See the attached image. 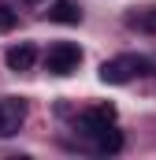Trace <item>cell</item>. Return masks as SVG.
Returning a JSON list of instances; mask_svg holds the SVG:
<instances>
[{
    "label": "cell",
    "mask_w": 156,
    "mask_h": 160,
    "mask_svg": "<svg viewBox=\"0 0 156 160\" xmlns=\"http://www.w3.org/2000/svg\"><path fill=\"white\" fill-rule=\"evenodd\" d=\"M138 75H153V60H145V56H115V60L100 63V82H108V86H123V82L138 78Z\"/></svg>",
    "instance_id": "6da1fadb"
},
{
    "label": "cell",
    "mask_w": 156,
    "mask_h": 160,
    "mask_svg": "<svg viewBox=\"0 0 156 160\" xmlns=\"http://www.w3.org/2000/svg\"><path fill=\"white\" fill-rule=\"evenodd\" d=\"M78 63H82V48H78L75 41H56V45H48V56H45L48 75H71V71H78Z\"/></svg>",
    "instance_id": "7a4b0ae2"
},
{
    "label": "cell",
    "mask_w": 156,
    "mask_h": 160,
    "mask_svg": "<svg viewBox=\"0 0 156 160\" xmlns=\"http://www.w3.org/2000/svg\"><path fill=\"white\" fill-rule=\"evenodd\" d=\"M26 123V101L22 97H0V138L19 134Z\"/></svg>",
    "instance_id": "3957f363"
},
{
    "label": "cell",
    "mask_w": 156,
    "mask_h": 160,
    "mask_svg": "<svg viewBox=\"0 0 156 160\" xmlns=\"http://www.w3.org/2000/svg\"><path fill=\"white\" fill-rule=\"evenodd\" d=\"M112 123H115V108H112V104H97V108H85V112H82L78 130L93 138L97 130H104V127H112Z\"/></svg>",
    "instance_id": "277c9868"
},
{
    "label": "cell",
    "mask_w": 156,
    "mask_h": 160,
    "mask_svg": "<svg viewBox=\"0 0 156 160\" xmlns=\"http://www.w3.org/2000/svg\"><path fill=\"white\" fill-rule=\"evenodd\" d=\"M34 60H37V48L30 45V41H19V45H11L7 52H4V63H7V71H30L34 67Z\"/></svg>",
    "instance_id": "5b68a950"
},
{
    "label": "cell",
    "mask_w": 156,
    "mask_h": 160,
    "mask_svg": "<svg viewBox=\"0 0 156 160\" xmlns=\"http://www.w3.org/2000/svg\"><path fill=\"white\" fill-rule=\"evenodd\" d=\"M48 19H52V22H63V26H78V22H82V11H78L75 0H56V4L48 8Z\"/></svg>",
    "instance_id": "8992f818"
},
{
    "label": "cell",
    "mask_w": 156,
    "mask_h": 160,
    "mask_svg": "<svg viewBox=\"0 0 156 160\" xmlns=\"http://www.w3.org/2000/svg\"><path fill=\"white\" fill-rule=\"evenodd\" d=\"M93 142H97V153H119V149H123V134H119L115 127L97 130V134H93Z\"/></svg>",
    "instance_id": "52a82bcc"
},
{
    "label": "cell",
    "mask_w": 156,
    "mask_h": 160,
    "mask_svg": "<svg viewBox=\"0 0 156 160\" xmlns=\"http://www.w3.org/2000/svg\"><path fill=\"white\" fill-rule=\"evenodd\" d=\"M15 22H19V15H15V8H11V4H0V34H7V30H15Z\"/></svg>",
    "instance_id": "ba28073f"
},
{
    "label": "cell",
    "mask_w": 156,
    "mask_h": 160,
    "mask_svg": "<svg viewBox=\"0 0 156 160\" xmlns=\"http://www.w3.org/2000/svg\"><path fill=\"white\" fill-rule=\"evenodd\" d=\"M130 22L141 26V30H149V34H156V8H153V11H145V15H134Z\"/></svg>",
    "instance_id": "9c48e42d"
},
{
    "label": "cell",
    "mask_w": 156,
    "mask_h": 160,
    "mask_svg": "<svg viewBox=\"0 0 156 160\" xmlns=\"http://www.w3.org/2000/svg\"><path fill=\"white\" fill-rule=\"evenodd\" d=\"M30 4H37V0H30Z\"/></svg>",
    "instance_id": "30bf717a"
}]
</instances>
